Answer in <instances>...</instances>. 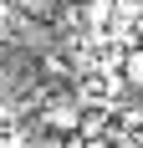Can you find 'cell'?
<instances>
[{"label": "cell", "instance_id": "8992f818", "mask_svg": "<svg viewBox=\"0 0 143 148\" xmlns=\"http://www.w3.org/2000/svg\"><path fill=\"white\" fill-rule=\"evenodd\" d=\"M133 31H138V41H133V46H143V10H138V21H133Z\"/></svg>", "mask_w": 143, "mask_h": 148}, {"label": "cell", "instance_id": "277c9868", "mask_svg": "<svg viewBox=\"0 0 143 148\" xmlns=\"http://www.w3.org/2000/svg\"><path fill=\"white\" fill-rule=\"evenodd\" d=\"M82 148H113V138H92V143H82Z\"/></svg>", "mask_w": 143, "mask_h": 148}, {"label": "cell", "instance_id": "7a4b0ae2", "mask_svg": "<svg viewBox=\"0 0 143 148\" xmlns=\"http://www.w3.org/2000/svg\"><path fill=\"white\" fill-rule=\"evenodd\" d=\"M123 82L143 92V46H128L123 51Z\"/></svg>", "mask_w": 143, "mask_h": 148}, {"label": "cell", "instance_id": "5b68a950", "mask_svg": "<svg viewBox=\"0 0 143 148\" xmlns=\"http://www.w3.org/2000/svg\"><path fill=\"white\" fill-rule=\"evenodd\" d=\"M113 148H143V143H133V138H113Z\"/></svg>", "mask_w": 143, "mask_h": 148}, {"label": "cell", "instance_id": "52a82bcc", "mask_svg": "<svg viewBox=\"0 0 143 148\" xmlns=\"http://www.w3.org/2000/svg\"><path fill=\"white\" fill-rule=\"evenodd\" d=\"M77 5H87V0H77Z\"/></svg>", "mask_w": 143, "mask_h": 148}, {"label": "cell", "instance_id": "6da1fadb", "mask_svg": "<svg viewBox=\"0 0 143 148\" xmlns=\"http://www.w3.org/2000/svg\"><path fill=\"white\" fill-rule=\"evenodd\" d=\"M41 123H46V128H56V133H72V128H82V102H72V97H56V102H46Z\"/></svg>", "mask_w": 143, "mask_h": 148}, {"label": "cell", "instance_id": "3957f363", "mask_svg": "<svg viewBox=\"0 0 143 148\" xmlns=\"http://www.w3.org/2000/svg\"><path fill=\"white\" fill-rule=\"evenodd\" d=\"M87 21H92V26H107V21H113V15H118V0H87Z\"/></svg>", "mask_w": 143, "mask_h": 148}]
</instances>
